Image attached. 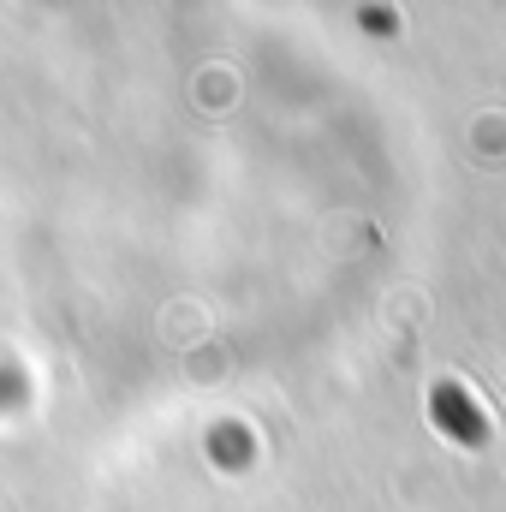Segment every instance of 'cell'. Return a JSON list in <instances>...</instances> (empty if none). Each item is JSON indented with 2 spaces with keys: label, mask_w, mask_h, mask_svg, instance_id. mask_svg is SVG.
Listing matches in <instances>:
<instances>
[{
  "label": "cell",
  "mask_w": 506,
  "mask_h": 512,
  "mask_svg": "<svg viewBox=\"0 0 506 512\" xmlns=\"http://www.w3.org/2000/svg\"><path fill=\"white\" fill-rule=\"evenodd\" d=\"M429 417H435L459 447H483V441H489V417L477 411V399H471L459 382H435L429 387Z\"/></svg>",
  "instance_id": "6da1fadb"
}]
</instances>
